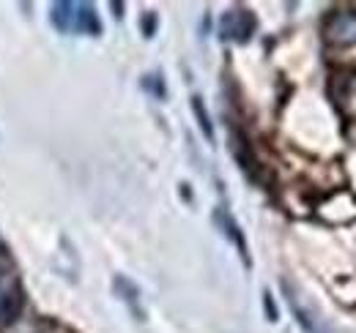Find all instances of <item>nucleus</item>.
Instances as JSON below:
<instances>
[{
    "mask_svg": "<svg viewBox=\"0 0 356 333\" xmlns=\"http://www.w3.org/2000/svg\"><path fill=\"white\" fill-rule=\"evenodd\" d=\"M214 221L220 224L225 230V235L236 244V249H238V254H241V259H244V265H250V251H247V241H244V235H241V230H238V224L225 213L222 208H217V213H214Z\"/></svg>",
    "mask_w": 356,
    "mask_h": 333,
    "instance_id": "nucleus-5",
    "label": "nucleus"
},
{
    "mask_svg": "<svg viewBox=\"0 0 356 333\" xmlns=\"http://www.w3.org/2000/svg\"><path fill=\"white\" fill-rule=\"evenodd\" d=\"M115 290H118V292H121V295H124V300H127V303L132 306V309H134V314H137V317L143 320L145 314H143V311L137 309V287H134L132 282H127L124 276H118V279H115Z\"/></svg>",
    "mask_w": 356,
    "mask_h": 333,
    "instance_id": "nucleus-9",
    "label": "nucleus"
},
{
    "mask_svg": "<svg viewBox=\"0 0 356 333\" xmlns=\"http://www.w3.org/2000/svg\"><path fill=\"white\" fill-rule=\"evenodd\" d=\"M154 25H156L154 14H151V17H145V22H143V28H145V36H151V33H154Z\"/></svg>",
    "mask_w": 356,
    "mask_h": 333,
    "instance_id": "nucleus-11",
    "label": "nucleus"
},
{
    "mask_svg": "<svg viewBox=\"0 0 356 333\" xmlns=\"http://www.w3.org/2000/svg\"><path fill=\"white\" fill-rule=\"evenodd\" d=\"M282 287H285V292H288V303H291L293 314L299 317V325H302V328H305L307 333H321V328H318V323L312 320L310 311H305V309L299 306V300H296V292L291 290V284H288V282H282Z\"/></svg>",
    "mask_w": 356,
    "mask_h": 333,
    "instance_id": "nucleus-6",
    "label": "nucleus"
},
{
    "mask_svg": "<svg viewBox=\"0 0 356 333\" xmlns=\"http://www.w3.org/2000/svg\"><path fill=\"white\" fill-rule=\"evenodd\" d=\"M52 25L63 33H72L74 25V3H55L52 6Z\"/></svg>",
    "mask_w": 356,
    "mask_h": 333,
    "instance_id": "nucleus-7",
    "label": "nucleus"
},
{
    "mask_svg": "<svg viewBox=\"0 0 356 333\" xmlns=\"http://www.w3.org/2000/svg\"><path fill=\"white\" fill-rule=\"evenodd\" d=\"M22 309V290L14 273H0V325L14 323Z\"/></svg>",
    "mask_w": 356,
    "mask_h": 333,
    "instance_id": "nucleus-1",
    "label": "nucleus"
},
{
    "mask_svg": "<svg viewBox=\"0 0 356 333\" xmlns=\"http://www.w3.org/2000/svg\"><path fill=\"white\" fill-rule=\"evenodd\" d=\"M6 259V246H3V241H0V262Z\"/></svg>",
    "mask_w": 356,
    "mask_h": 333,
    "instance_id": "nucleus-13",
    "label": "nucleus"
},
{
    "mask_svg": "<svg viewBox=\"0 0 356 333\" xmlns=\"http://www.w3.org/2000/svg\"><path fill=\"white\" fill-rule=\"evenodd\" d=\"M255 31V19L250 11L244 8H236V11H227L220 22V33L222 39H233V42H247Z\"/></svg>",
    "mask_w": 356,
    "mask_h": 333,
    "instance_id": "nucleus-2",
    "label": "nucleus"
},
{
    "mask_svg": "<svg viewBox=\"0 0 356 333\" xmlns=\"http://www.w3.org/2000/svg\"><path fill=\"white\" fill-rule=\"evenodd\" d=\"M264 298H266V311H268V320H277V309H274V306H271V295H264Z\"/></svg>",
    "mask_w": 356,
    "mask_h": 333,
    "instance_id": "nucleus-12",
    "label": "nucleus"
},
{
    "mask_svg": "<svg viewBox=\"0 0 356 333\" xmlns=\"http://www.w3.org/2000/svg\"><path fill=\"white\" fill-rule=\"evenodd\" d=\"M192 112L197 115V123H200V131L206 134V139H209V142H214V126H211V118H209V112H206V107H203V99H200V96H195V99H192Z\"/></svg>",
    "mask_w": 356,
    "mask_h": 333,
    "instance_id": "nucleus-8",
    "label": "nucleus"
},
{
    "mask_svg": "<svg viewBox=\"0 0 356 333\" xmlns=\"http://www.w3.org/2000/svg\"><path fill=\"white\" fill-rule=\"evenodd\" d=\"M72 33H88V36H99L102 33V25H99V17L93 14V6H88V3H74V25H72Z\"/></svg>",
    "mask_w": 356,
    "mask_h": 333,
    "instance_id": "nucleus-4",
    "label": "nucleus"
},
{
    "mask_svg": "<svg viewBox=\"0 0 356 333\" xmlns=\"http://www.w3.org/2000/svg\"><path fill=\"white\" fill-rule=\"evenodd\" d=\"M326 36L334 44L356 42V11H343V14H332V19L326 22Z\"/></svg>",
    "mask_w": 356,
    "mask_h": 333,
    "instance_id": "nucleus-3",
    "label": "nucleus"
},
{
    "mask_svg": "<svg viewBox=\"0 0 356 333\" xmlns=\"http://www.w3.org/2000/svg\"><path fill=\"white\" fill-rule=\"evenodd\" d=\"M145 87H148V90H154V93H156V96H159V99H162V96H165V87H162V85H159V77H156V74H154V77H145Z\"/></svg>",
    "mask_w": 356,
    "mask_h": 333,
    "instance_id": "nucleus-10",
    "label": "nucleus"
}]
</instances>
